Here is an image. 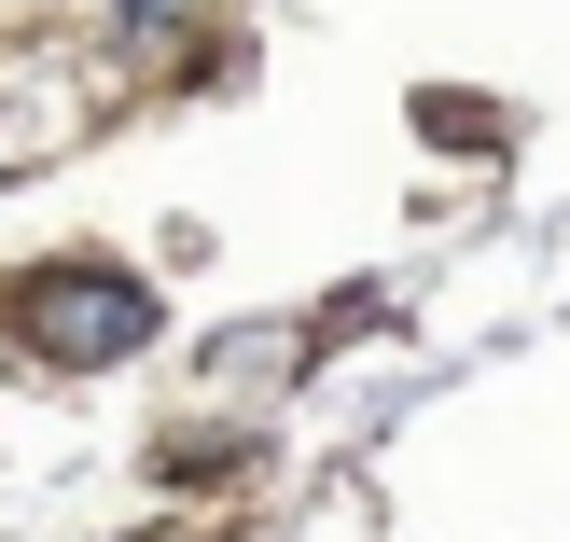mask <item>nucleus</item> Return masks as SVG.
<instances>
[{
	"label": "nucleus",
	"instance_id": "f257e3e1",
	"mask_svg": "<svg viewBox=\"0 0 570 542\" xmlns=\"http://www.w3.org/2000/svg\"><path fill=\"white\" fill-rule=\"evenodd\" d=\"M14 334L42 362H126V348H154V293L126 265H42V278H14Z\"/></svg>",
	"mask_w": 570,
	"mask_h": 542
}]
</instances>
